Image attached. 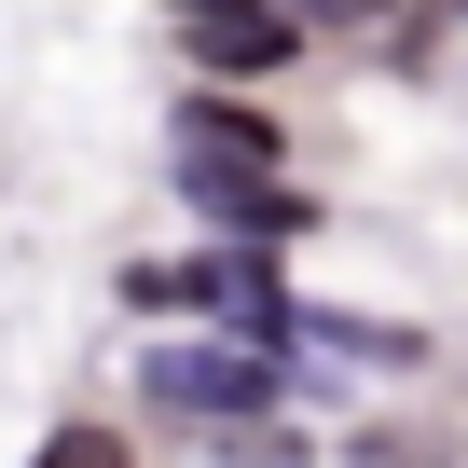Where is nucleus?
<instances>
[{"label":"nucleus","instance_id":"obj_1","mask_svg":"<svg viewBox=\"0 0 468 468\" xmlns=\"http://www.w3.org/2000/svg\"><path fill=\"white\" fill-rule=\"evenodd\" d=\"M317 386V358H262V345H234V331H179V345H152L138 358V399L152 413H179V427H276L290 399Z\"/></svg>","mask_w":468,"mask_h":468},{"label":"nucleus","instance_id":"obj_2","mask_svg":"<svg viewBox=\"0 0 468 468\" xmlns=\"http://www.w3.org/2000/svg\"><path fill=\"white\" fill-rule=\"evenodd\" d=\"M165 179H179V207L220 234V249H303V234H317V193H303L290 165H207V152H165Z\"/></svg>","mask_w":468,"mask_h":468},{"label":"nucleus","instance_id":"obj_3","mask_svg":"<svg viewBox=\"0 0 468 468\" xmlns=\"http://www.w3.org/2000/svg\"><path fill=\"white\" fill-rule=\"evenodd\" d=\"M165 28L193 56V83H276L317 28H303V0H165Z\"/></svg>","mask_w":468,"mask_h":468},{"label":"nucleus","instance_id":"obj_4","mask_svg":"<svg viewBox=\"0 0 468 468\" xmlns=\"http://www.w3.org/2000/svg\"><path fill=\"white\" fill-rule=\"evenodd\" d=\"M165 152H207V165H290V124L249 111V83H193L165 111Z\"/></svg>","mask_w":468,"mask_h":468},{"label":"nucleus","instance_id":"obj_5","mask_svg":"<svg viewBox=\"0 0 468 468\" xmlns=\"http://www.w3.org/2000/svg\"><path fill=\"white\" fill-rule=\"evenodd\" d=\"M290 331L331 345V358H358V372H427V331L413 317H372V303H290Z\"/></svg>","mask_w":468,"mask_h":468},{"label":"nucleus","instance_id":"obj_6","mask_svg":"<svg viewBox=\"0 0 468 468\" xmlns=\"http://www.w3.org/2000/svg\"><path fill=\"white\" fill-rule=\"evenodd\" d=\"M28 468H138V454H124V441H111V427H56V441H42V454H28Z\"/></svg>","mask_w":468,"mask_h":468},{"label":"nucleus","instance_id":"obj_7","mask_svg":"<svg viewBox=\"0 0 468 468\" xmlns=\"http://www.w3.org/2000/svg\"><path fill=\"white\" fill-rule=\"evenodd\" d=\"M399 0H303V28H386Z\"/></svg>","mask_w":468,"mask_h":468}]
</instances>
